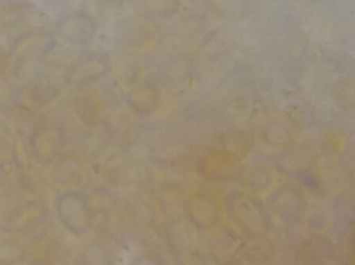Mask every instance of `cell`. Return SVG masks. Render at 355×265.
I'll return each instance as SVG.
<instances>
[{"mask_svg":"<svg viewBox=\"0 0 355 265\" xmlns=\"http://www.w3.org/2000/svg\"><path fill=\"white\" fill-rule=\"evenodd\" d=\"M183 55L175 57V59L170 61L166 66V78L171 85H183L185 77V65Z\"/></svg>","mask_w":355,"mask_h":265,"instance_id":"obj_6","label":"cell"},{"mask_svg":"<svg viewBox=\"0 0 355 265\" xmlns=\"http://www.w3.org/2000/svg\"><path fill=\"white\" fill-rule=\"evenodd\" d=\"M161 97L159 88L152 83H144L134 88L128 96L131 108L137 114L146 115L158 105Z\"/></svg>","mask_w":355,"mask_h":265,"instance_id":"obj_3","label":"cell"},{"mask_svg":"<svg viewBox=\"0 0 355 265\" xmlns=\"http://www.w3.org/2000/svg\"><path fill=\"white\" fill-rule=\"evenodd\" d=\"M6 55L4 49L0 45V71L3 70L5 67L6 66Z\"/></svg>","mask_w":355,"mask_h":265,"instance_id":"obj_7","label":"cell"},{"mask_svg":"<svg viewBox=\"0 0 355 265\" xmlns=\"http://www.w3.org/2000/svg\"><path fill=\"white\" fill-rule=\"evenodd\" d=\"M29 93L35 101L45 103L58 94V87L51 80L42 78L31 84Z\"/></svg>","mask_w":355,"mask_h":265,"instance_id":"obj_5","label":"cell"},{"mask_svg":"<svg viewBox=\"0 0 355 265\" xmlns=\"http://www.w3.org/2000/svg\"><path fill=\"white\" fill-rule=\"evenodd\" d=\"M96 22L85 12H76L65 16L58 29L66 40L77 44H86L92 40L96 31Z\"/></svg>","mask_w":355,"mask_h":265,"instance_id":"obj_1","label":"cell"},{"mask_svg":"<svg viewBox=\"0 0 355 265\" xmlns=\"http://www.w3.org/2000/svg\"><path fill=\"white\" fill-rule=\"evenodd\" d=\"M108 68V60L103 53L89 52L81 55L74 65L77 85H85L103 76Z\"/></svg>","mask_w":355,"mask_h":265,"instance_id":"obj_2","label":"cell"},{"mask_svg":"<svg viewBox=\"0 0 355 265\" xmlns=\"http://www.w3.org/2000/svg\"><path fill=\"white\" fill-rule=\"evenodd\" d=\"M142 13L153 17H168L179 9L180 0H139Z\"/></svg>","mask_w":355,"mask_h":265,"instance_id":"obj_4","label":"cell"}]
</instances>
